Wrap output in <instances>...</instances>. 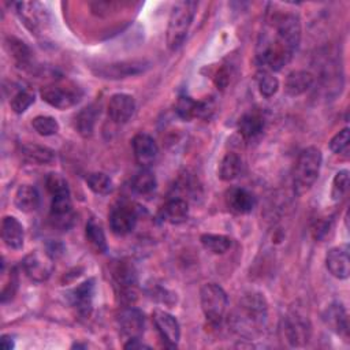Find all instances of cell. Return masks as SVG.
I'll return each instance as SVG.
<instances>
[{
  "label": "cell",
  "mask_w": 350,
  "mask_h": 350,
  "mask_svg": "<svg viewBox=\"0 0 350 350\" xmlns=\"http://www.w3.org/2000/svg\"><path fill=\"white\" fill-rule=\"evenodd\" d=\"M301 41V22L293 12L273 14L261 31L256 60L272 71H279L293 57Z\"/></svg>",
  "instance_id": "6da1fadb"
},
{
  "label": "cell",
  "mask_w": 350,
  "mask_h": 350,
  "mask_svg": "<svg viewBox=\"0 0 350 350\" xmlns=\"http://www.w3.org/2000/svg\"><path fill=\"white\" fill-rule=\"evenodd\" d=\"M268 316V304L261 293L245 294L238 305L237 312L232 316L235 329L239 334L252 336L265 325Z\"/></svg>",
  "instance_id": "7a4b0ae2"
},
{
  "label": "cell",
  "mask_w": 350,
  "mask_h": 350,
  "mask_svg": "<svg viewBox=\"0 0 350 350\" xmlns=\"http://www.w3.org/2000/svg\"><path fill=\"white\" fill-rule=\"evenodd\" d=\"M321 163L323 156L319 148L309 146L299 153L293 175V186L297 194H305L314 185L320 174Z\"/></svg>",
  "instance_id": "3957f363"
},
{
  "label": "cell",
  "mask_w": 350,
  "mask_h": 350,
  "mask_svg": "<svg viewBox=\"0 0 350 350\" xmlns=\"http://www.w3.org/2000/svg\"><path fill=\"white\" fill-rule=\"evenodd\" d=\"M197 3L178 1L174 4L167 26V45L171 51H176L183 44L189 27L196 14Z\"/></svg>",
  "instance_id": "277c9868"
},
{
  "label": "cell",
  "mask_w": 350,
  "mask_h": 350,
  "mask_svg": "<svg viewBox=\"0 0 350 350\" xmlns=\"http://www.w3.org/2000/svg\"><path fill=\"white\" fill-rule=\"evenodd\" d=\"M41 98L53 108L67 109L77 105L82 97L83 90L71 81H60L45 85L41 92Z\"/></svg>",
  "instance_id": "5b68a950"
},
{
  "label": "cell",
  "mask_w": 350,
  "mask_h": 350,
  "mask_svg": "<svg viewBox=\"0 0 350 350\" xmlns=\"http://www.w3.org/2000/svg\"><path fill=\"white\" fill-rule=\"evenodd\" d=\"M200 301L206 320L216 325L220 324L228 305L226 291L216 283H205L200 290Z\"/></svg>",
  "instance_id": "8992f818"
},
{
  "label": "cell",
  "mask_w": 350,
  "mask_h": 350,
  "mask_svg": "<svg viewBox=\"0 0 350 350\" xmlns=\"http://www.w3.org/2000/svg\"><path fill=\"white\" fill-rule=\"evenodd\" d=\"M284 335L291 346L308 343L312 335V324L299 309H291L284 317Z\"/></svg>",
  "instance_id": "52a82bcc"
},
{
  "label": "cell",
  "mask_w": 350,
  "mask_h": 350,
  "mask_svg": "<svg viewBox=\"0 0 350 350\" xmlns=\"http://www.w3.org/2000/svg\"><path fill=\"white\" fill-rule=\"evenodd\" d=\"M74 219H75V215L72 211L70 191L52 196L51 211H49L51 224L57 230L67 231L74 224Z\"/></svg>",
  "instance_id": "ba28073f"
},
{
  "label": "cell",
  "mask_w": 350,
  "mask_h": 350,
  "mask_svg": "<svg viewBox=\"0 0 350 350\" xmlns=\"http://www.w3.org/2000/svg\"><path fill=\"white\" fill-rule=\"evenodd\" d=\"M16 14L23 25L34 34H40L48 22L46 10L37 1H19L15 4Z\"/></svg>",
  "instance_id": "9c48e42d"
},
{
  "label": "cell",
  "mask_w": 350,
  "mask_h": 350,
  "mask_svg": "<svg viewBox=\"0 0 350 350\" xmlns=\"http://www.w3.org/2000/svg\"><path fill=\"white\" fill-rule=\"evenodd\" d=\"M22 268L25 273L34 282L46 280L53 272V258L46 254V252H31L29 253L23 261Z\"/></svg>",
  "instance_id": "30bf717a"
},
{
  "label": "cell",
  "mask_w": 350,
  "mask_h": 350,
  "mask_svg": "<svg viewBox=\"0 0 350 350\" xmlns=\"http://www.w3.org/2000/svg\"><path fill=\"white\" fill-rule=\"evenodd\" d=\"M138 221L137 209L130 204H119L109 213V227L116 235L130 234Z\"/></svg>",
  "instance_id": "8fae6325"
},
{
  "label": "cell",
  "mask_w": 350,
  "mask_h": 350,
  "mask_svg": "<svg viewBox=\"0 0 350 350\" xmlns=\"http://www.w3.org/2000/svg\"><path fill=\"white\" fill-rule=\"evenodd\" d=\"M154 327L168 347H175L180 339V327L178 320L168 312L156 309L152 314Z\"/></svg>",
  "instance_id": "7c38bea8"
},
{
  "label": "cell",
  "mask_w": 350,
  "mask_h": 350,
  "mask_svg": "<svg viewBox=\"0 0 350 350\" xmlns=\"http://www.w3.org/2000/svg\"><path fill=\"white\" fill-rule=\"evenodd\" d=\"M118 327L120 335L129 339H141L145 327L144 313L137 308H126L118 314Z\"/></svg>",
  "instance_id": "4fadbf2b"
},
{
  "label": "cell",
  "mask_w": 350,
  "mask_h": 350,
  "mask_svg": "<svg viewBox=\"0 0 350 350\" xmlns=\"http://www.w3.org/2000/svg\"><path fill=\"white\" fill-rule=\"evenodd\" d=\"M149 67V63L145 60H126V62H116L105 66H98L94 72L103 78L109 79H119L126 78L130 75H135L144 72Z\"/></svg>",
  "instance_id": "5bb4252c"
},
{
  "label": "cell",
  "mask_w": 350,
  "mask_h": 350,
  "mask_svg": "<svg viewBox=\"0 0 350 350\" xmlns=\"http://www.w3.org/2000/svg\"><path fill=\"white\" fill-rule=\"evenodd\" d=\"M108 116L116 124H123L130 120L135 111V100L126 93H116L111 96L108 103Z\"/></svg>",
  "instance_id": "9a60e30c"
},
{
  "label": "cell",
  "mask_w": 350,
  "mask_h": 350,
  "mask_svg": "<svg viewBox=\"0 0 350 350\" xmlns=\"http://www.w3.org/2000/svg\"><path fill=\"white\" fill-rule=\"evenodd\" d=\"M131 145H133L135 161L142 168H148L150 164H153V161L159 154V146L149 134H145V133L135 134L131 141Z\"/></svg>",
  "instance_id": "2e32d148"
},
{
  "label": "cell",
  "mask_w": 350,
  "mask_h": 350,
  "mask_svg": "<svg viewBox=\"0 0 350 350\" xmlns=\"http://www.w3.org/2000/svg\"><path fill=\"white\" fill-rule=\"evenodd\" d=\"M325 267L336 279H347L350 275L349 246L340 245L328 250L325 256Z\"/></svg>",
  "instance_id": "e0dca14e"
},
{
  "label": "cell",
  "mask_w": 350,
  "mask_h": 350,
  "mask_svg": "<svg viewBox=\"0 0 350 350\" xmlns=\"http://www.w3.org/2000/svg\"><path fill=\"white\" fill-rule=\"evenodd\" d=\"M226 205L237 215H246L253 211L256 205L254 196L243 187H230L226 191Z\"/></svg>",
  "instance_id": "ac0fdd59"
},
{
  "label": "cell",
  "mask_w": 350,
  "mask_h": 350,
  "mask_svg": "<svg viewBox=\"0 0 350 350\" xmlns=\"http://www.w3.org/2000/svg\"><path fill=\"white\" fill-rule=\"evenodd\" d=\"M175 111L183 120L193 118H208L212 112V105L208 101H196L189 96H180L176 101Z\"/></svg>",
  "instance_id": "d6986e66"
},
{
  "label": "cell",
  "mask_w": 350,
  "mask_h": 350,
  "mask_svg": "<svg viewBox=\"0 0 350 350\" xmlns=\"http://www.w3.org/2000/svg\"><path fill=\"white\" fill-rule=\"evenodd\" d=\"M94 295V279H88L68 293V299L78 313L86 316L92 310V302Z\"/></svg>",
  "instance_id": "ffe728a7"
},
{
  "label": "cell",
  "mask_w": 350,
  "mask_h": 350,
  "mask_svg": "<svg viewBox=\"0 0 350 350\" xmlns=\"http://www.w3.org/2000/svg\"><path fill=\"white\" fill-rule=\"evenodd\" d=\"M112 276L122 290V295L131 301L130 295H134L133 287L137 283V275L134 267L127 261H118L112 268Z\"/></svg>",
  "instance_id": "44dd1931"
},
{
  "label": "cell",
  "mask_w": 350,
  "mask_h": 350,
  "mask_svg": "<svg viewBox=\"0 0 350 350\" xmlns=\"http://www.w3.org/2000/svg\"><path fill=\"white\" fill-rule=\"evenodd\" d=\"M324 320L327 325L339 336L345 338L347 340L349 338V319L345 306L340 302H334L328 306Z\"/></svg>",
  "instance_id": "7402d4cb"
},
{
  "label": "cell",
  "mask_w": 350,
  "mask_h": 350,
  "mask_svg": "<svg viewBox=\"0 0 350 350\" xmlns=\"http://www.w3.org/2000/svg\"><path fill=\"white\" fill-rule=\"evenodd\" d=\"M1 238L7 247L18 250L23 246V226L14 216H4L1 221Z\"/></svg>",
  "instance_id": "603a6c76"
},
{
  "label": "cell",
  "mask_w": 350,
  "mask_h": 350,
  "mask_svg": "<svg viewBox=\"0 0 350 350\" xmlns=\"http://www.w3.org/2000/svg\"><path fill=\"white\" fill-rule=\"evenodd\" d=\"M160 217L170 224H180L189 217V204L183 198H171L160 209Z\"/></svg>",
  "instance_id": "cb8c5ba5"
},
{
  "label": "cell",
  "mask_w": 350,
  "mask_h": 350,
  "mask_svg": "<svg viewBox=\"0 0 350 350\" xmlns=\"http://www.w3.org/2000/svg\"><path fill=\"white\" fill-rule=\"evenodd\" d=\"M314 82V77L312 72L305 70H297L287 75L284 82V90L288 96H299L309 90Z\"/></svg>",
  "instance_id": "d4e9b609"
},
{
  "label": "cell",
  "mask_w": 350,
  "mask_h": 350,
  "mask_svg": "<svg viewBox=\"0 0 350 350\" xmlns=\"http://www.w3.org/2000/svg\"><path fill=\"white\" fill-rule=\"evenodd\" d=\"M15 206L25 213L34 212L40 205V194L31 185H22L18 187L14 197Z\"/></svg>",
  "instance_id": "484cf974"
},
{
  "label": "cell",
  "mask_w": 350,
  "mask_h": 350,
  "mask_svg": "<svg viewBox=\"0 0 350 350\" xmlns=\"http://www.w3.org/2000/svg\"><path fill=\"white\" fill-rule=\"evenodd\" d=\"M22 157L33 164H48L55 160V152L46 146L38 144H23L21 145Z\"/></svg>",
  "instance_id": "4316f807"
},
{
  "label": "cell",
  "mask_w": 350,
  "mask_h": 350,
  "mask_svg": "<svg viewBox=\"0 0 350 350\" xmlns=\"http://www.w3.org/2000/svg\"><path fill=\"white\" fill-rule=\"evenodd\" d=\"M264 130V118L257 112L245 113L238 122V131L243 139H253Z\"/></svg>",
  "instance_id": "83f0119b"
},
{
  "label": "cell",
  "mask_w": 350,
  "mask_h": 350,
  "mask_svg": "<svg viewBox=\"0 0 350 350\" xmlns=\"http://www.w3.org/2000/svg\"><path fill=\"white\" fill-rule=\"evenodd\" d=\"M98 113H100L98 108H97L94 104H92V105L83 108V109L77 115V118H75V127H77L78 133H79L82 137L88 138V137H90V135L93 134L94 124H96V119H97Z\"/></svg>",
  "instance_id": "f1b7e54d"
},
{
  "label": "cell",
  "mask_w": 350,
  "mask_h": 350,
  "mask_svg": "<svg viewBox=\"0 0 350 350\" xmlns=\"http://www.w3.org/2000/svg\"><path fill=\"white\" fill-rule=\"evenodd\" d=\"M156 176L149 168H142L131 180V189L138 196H150L156 190Z\"/></svg>",
  "instance_id": "f546056e"
},
{
  "label": "cell",
  "mask_w": 350,
  "mask_h": 350,
  "mask_svg": "<svg viewBox=\"0 0 350 350\" xmlns=\"http://www.w3.org/2000/svg\"><path fill=\"white\" fill-rule=\"evenodd\" d=\"M242 171V160L237 153H227L219 165V178L224 182L234 180Z\"/></svg>",
  "instance_id": "4dcf8cb0"
},
{
  "label": "cell",
  "mask_w": 350,
  "mask_h": 350,
  "mask_svg": "<svg viewBox=\"0 0 350 350\" xmlns=\"http://www.w3.org/2000/svg\"><path fill=\"white\" fill-rule=\"evenodd\" d=\"M85 235L88 242L90 243V246L97 252V253H105L108 246H107V239H105V234L101 228V226L94 220V219H89L85 227Z\"/></svg>",
  "instance_id": "1f68e13d"
},
{
  "label": "cell",
  "mask_w": 350,
  "mask_h": 350,
  "mask_svg": "<svg viewBox=\"0 0 350 350\" xmlns=\"http://www.w3.org/2000/svg\"><path fill=\"white\" fill-rule=\"evenodd\" d=\"M200 241L208 252L215 254H224L232 245V239L223 234H202Z\"/></svg>",
  "instance_id": "d6a6232c"
},
{
  "label": "cell",
  "mask_w": 350,
  "mask_h": 350,
  "mask_svg": "<svg viewBox=\"0 0 350 350\" xmlns=\"http://www.w3.org/2000/svg\"><path fill=\"white\" fill-rule=\"evenodd\" d=\"M7 48L14 57V60L19 64L26 67L31 62V51L30 48L21 40L15 37H8L7 38Z\"/></svg>",
  "instance_id": "836d02e7"
},
{
  "label": "cell",
  "mask_w": 350,
  "mask_h": 350,
  "mask_svg": "<svg viewBox=\"0 0 350 350\" xmlns=\"http://www.w3.org/2000/svg\"><path fill=\"white\" fill-rule=\"evenodd\" d=\"M86 185L89 189L100 196L109 194L113 190L112 179L104 172H92L86 176Z\"/></svg>",
  "instance_id": "e575fe53"
},
{
  "label": "cell",
  "mask_w": 350,
  "mask_h": 350,
  "mask_svg": "<svg viewBox=\"0 0 350 350\" xmlns=\"http://www.w3.org/2000/svg\"><path fill=\"white\" fill-rule=\"evenodd\" d=\"M31 126L42 137H49V135H53V134H56L59 131L57 120L55 118L46 116V115L36 116L31 120Z\"/></svg>",
  "instance_id": "d590c367"
},
{
  "label": "cell",
  "mask_w": 350,
  "mask_h": 350,
  "mask_svg": "<svg viewBox=\"0 0 350 350\" xmlns=\"http://www.w3.org/2000/svg\"><path fill=\"white\" fill-rule=\"evenodd\" d=\"M34 93L27 89H21L11 97L10 107L15 113H23L34 103Z\"/></svg>",
  "instance_id": "8d00e7d4"
},
{
  "label": "cell",
  "mask_w": 350,
  "mask_h": 350,
  "mask_svg": "<svg viewBox=\"0 0 350 350\" xmlns=\"http://www.w3.org/2000/svg\"><path fill=\"white\" fill-rule=\"evenodd\" d=\"M258 92L262 97L269 98L279 90V81L268 71H262L258 77Z\"/></svg>",
  "instance_id": "74e56055"
},
{
  "label": "cell",
  "mask_w": 350,
  "mask_h": 350,
  "mask_svg": "<svg viewBox=\"0 0 350 350\" xmlns=\"http://www.w3.org/2000/svg\"><path fill=\"white\" fill-rule=\"evenodd\" d=\"M349 187V171L340 170L335 174L332 180V189H331V197L334 201H339Z\"/></svg>",
  "instance_id": "f35d334b"
},
{
  "label": "cell",
  "mask_w": 350,
  "mask_h": 350,
  "mask_svg": "<svg viewBox=\"0 0 350 350\" xmlns=\"http://www.w3.org/2000/svg\"><path fill=\"white\" fill-rule=\"evenodd\" d=\"M45 185H46V189H48L51 196L64 193V191H70L67 180L64 179L63 175H60L57 172L48 174V176L45 179Z\"/></svg>",
  "instance_id": "ab89813d"
},
{
  "label": "cell",
  "mask_w": 350,
  "mask_h": 350,
  "mask_svg": "<svg viewBox=\"0 0 350 350\" xmlns=\"http://www.w3.org/2000/svg\"><path fill=\"white\" fill-rule=\"evenodd\" d=\"M349 139H350V131L347 127H345L331 138L329 141L331 152L336 154L346 152L349 148Z\"/></svg>",
  "instance_id": "60d3db41"
},
{
  "label": "cell",
  "mask_w": 350,
  "mask_h": 350,
  "mask_svg": "<svg viewBox=\"0 0 350 350\" xmlns=\"http://www.w3.org/2000/svg\"><path fill=\"white\" fill-rule=\"evenodd\" d=\"M16 288H18V275H16L15 269H11L8 283L4 284L3 290H1V301L7 302L8 299H12V297L16 293Z\"/></svg>",
  "instance_id": "b9f144b4"
},
{
  "label": "cell",
  "mask_w": 350,
  "mask_h": 350,
  "mask_svg": "<svg viewBox=\"0 0 350 350\" xmlns=\"http://www.w3.org/2000/svg\"><path fill=\"white\" fill-rule=\"evenodd\" d=\"M332 226H331V221L328 220H323V221H319L314 227V238L316 239H323L328 235V232L331 231Z\"/></svg>",
  "instance_id": "7bdbcfd3"
},
{
  "label": "cell",
  "mask_w": 350,
  "mask_h": 350,
  "mask_svg": "<svg viewBox=\"0 0 350 350\" xmlns=\"http://www.w3.org/2000/svg\"><path fill=\"white\" fill-rule=\"evenodd\" d=\"M45 252H46V254H48L49 257H52V258L55 260V258H57L59 256H62V253H63V246H62L60 243H57V242H51V243L46 245Z\"/></svg>",
  "instance_id": "ee69618b"
},
{
  "label": "cell",
  "mask_w": 350,
  "mask_h": 350,
  "mask_svg": "<svg viewBox=\"0 0 350 350\" xmlns=\"http://www.w3.org/2000/svg\"><path fill=\"white\" fill-rule=\"evenodd\" d=\"M215 83H216V86L220 88V89H224V88L227 86V83H228V74H227L226 70L221 68V70H219V71L216 72Z\"/></svg>",
  "instance_id": "f6af8a7d"
},
{
  "label": "cell",
  "mask_w": 350,
  "mask_h": 350,
  "mask_svg": "<svg viewBox=\"0 0 350 350\" xmlns=\"http://www.w3.org/2000/svg\"><path fill=\"white\" fill-rule=\"evenodd\" d=\"M149 349L148 345H144L139 339H129V342L124 345V349Z\"/></svg>",
  "instance_id": "bcb514c9"
},
{
  "label": "cell",
  "mask_w": 350,
  "mask_h": 350,
  "mask_svg": "<svg viewBox=\"0 0 350 350\" xmlns=\"http://www.w3.org/2000/svg\"><path fill=\"white\" fill-rule=\"evenodd\" d=\"M0 342H1L3 350H11L14 347V340H12V338L10 335H3Z\"/></svg>",
  "instance_id": "7dc6e473"
}]
</instances>
